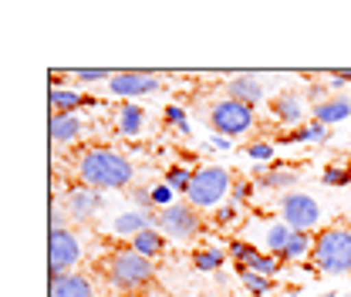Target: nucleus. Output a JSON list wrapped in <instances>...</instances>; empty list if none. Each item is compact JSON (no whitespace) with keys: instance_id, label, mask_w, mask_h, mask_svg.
I'll use <instances>...</instances> for the list:
<instances>
[{"instance_id":"nucleus-13","label":"nucleus","mask_w":351,"mask_h":297,"mask_svg":"<svg viewBox=\"0 0 351 297\" xmlns=\"http://www.w3.org/2000/svg\"><path fill=\"white\" fill-rule=\"evenodd\" d=\"M156 216L159 213L152 210H129V213H119L115 219H112V233L115 237H138V233H145V230H152L156 226Z\"/></svg>"},{"instance_id":"nucleus-17","label":"nucleus","mask_w":351,"mask_h":297,"mask_svg":"<svg viewBox=\"0 0 351 297\" xmlns=\"http://www.w3.org/2000/svg\"><path fill=\"white\" fill-rule=\"evenodd\" d=\"M311 112H314V122H321V126H331V122H348V119H351V98L338 95V98L314 102V105H311Z\"/></svg>"},{"instance_id":"nucleus-18","label":"nucleus","mask_w":351,"mask_h":297,"mask_svg":"<svg viewBox=\"0 0 351 297\" xmlns=\"http://www.w3.org/2000/svg\"><path fill=\"white\" fill-rule=\"evenodd\" d=\"M270 112H274V119H277L280 126H298V122L304 119V102H301V95L284 91V95H277V98L270 102Z\"/></svg>"},{"instance_id":"nucleus-5","label":"nucleus","mask_w":351,"mask_h":297,"mask_svg":"<svg viewBox=\"0 0 351 297\" xmlns=\"http://www.w3.org/2000/svg\"><path fill=\"white\" fill-rule=\"evenodd\" d=\"M254 105H243L237 98H219L210 105V128L223 135V139H237V135H247L254 128Z\"/></svg>"},{"instance_id":"nucleus-12","label":"nucleus","mask_w":351,"mask_h":297,"mask_svg":"<svg viewBox=\"0 0 351 297\" xmlns=\"http://www.w3.org/2000/svg\"><path fill=\"white\" fill-rule=\"evenodd\" d=\"M61 206L68 210V216L75 223H91L98 216V210H101V193L91 189V186H71L61 196Z\"/></svg>"},{"instance_id":"nucleus-4","label":"nucleus","mask_w":351,"mask_h":297,"mask_svg":"<svg viewBox=\"0 0 351 297\" xmlns=\"http://www.w3.org/2000/svg\"><path fill=\"white\" fill-rule=\"evenodd\" d=\"M233 189V176L223 166H199L193 169V182L186 189V203L196 210H210Z\"/></svg>"},{"instance_id":"nucleus-21","label":"nucleus","mask_w":351,"mask_h":297,"mask_svg":"<svg viewBox=\"0 0 351 297\" xmlns=\"http://www.w3.org/2000/svg\"><path fill=\"white\" fill-rule=\"evenodd\" d=\"M82 95L71 88H51V115H78Z\"/></svg>"},{"instance_id":"nucleus-25","label":"nucleus","mask_w":351,"mask_h":297,"mask_svg":"<svg viewBox=\"0 0 351 297\" xmlns=\"http://www.w3.org/2000/svg\"><path fill=\"white\" fill-rule=\"evenodd\" d=\"M189 182H193V172H189V169H182V166H173V169L166 172V186H169L173 193H182V196H186Z\"/></svg>"},{"instance_id":"nucleus-19","label":"nucleus","mask_w":351,"mask_h":297,"mask_svg":"<svg viewBox=\"0 0 351 297\" xmlns=\"http://www.w3.org/2000/svg\"><path fill=\"white\" fill-rule=\"evenodd\" d=\"M254 176H257V186L261 189H291V186H298V169H284V166H257L254 169Z\"/></svg>"},{"instance_id":"nucleus-8","label":"nucleus","mask_w":351,"mask_h":297,"mask_svg":"<svg viewBox=\"0 0 351 297\" xmlns=\"http://www.w3.org/2000/svg\"><path fill=\"white\" fill-rule=\"evenodd\" d=\"M82 260V240L75 230H51V240H47V263H51V277H61V274H71V267H78Z\"/></svg>"},{"instance_id":"nucleus-16","label":"nucleus","mask_w":351,"mask_h":297,"mask_svg":"<svg viewBox=\"0 0 351 297\" xmlns=\"http://www.w3.org/2000/svg\"><path fill=\"white\" fill-rule=\"evenodd\" d=\"M226 98H237L243 105H257L263 98V82L257 75H233L226 82Z\"/></svg>"},{"instance_id":"nucleus-14","label":"nucleus","mask_w":351,"mask_h":297,"mask_svg":"<svg viewBox=\"0 0 351 297\" xmlns=\"http://www.w3.org/2000/svg\"><path fill=\"white\" fill-rule=\"evenodd\" d=\"M51 297H95V284L85 274H61L51 277Z\"/></svg>"},{"instance_id":"nucleus-7","label":"nucleus","mask_w":351,"mask_h":297,"mask_svg":"<svg viewBox=\"0 0 351 297\" xmlns=\"http://www.w3.org/2000/svg\"><path fill=\"white\" fill-rule=\"evenodd\" d=\"M267 250L277 257L280 263H287V260H301V257L311 254V243H314V237L311 233H298V230H291L284 219L280 223H274L270 230H267Z\"/></svg>"},{"instance_id":"nucleus-30","label":"nucleus","mask_w":351,"mask_h":297,"mask_svg":"<svg viewBox=\"0 0 351 297\" xmlns=\"http://www.w3.org/2000/svg\"><path fill=\"white\" fill-rule=\"evenodd\" d=\"M237 219H240V206H237L233 200H230V203H223V206L217 210V216H213V223H217V226H233Z\"/></svg>"},{"instance_id":"nucleus-31","label":"nucleus","mask_w":351,"mask_h":297,"mask_svg":"<svg viewBox=\"0 0 351 297\" xmlns=\"http://www.w3.org/2000/svg\"><path fill=\"white\" fill-rule=\"evenodd\" d=\"M324 186H351V169L328 166V169H324Z\"/></svg>"},{"instance_id":"nucleus-27","label":"nucleus","mask_w":351,"mask_h":297,"mask_svg":"<svg viewBox=\"0 0 351 297\" xmlns=\"http://www.w3.org/2000/svg\"><path fill=\"white\" fill-rule=\"evenodd\" d=\"M115 71L108 68H82V71H71V78H78L82 85H95V82H108Z\"/></svg>"},{"instance_id":"nucleus-36","label":"nucleus","mask_w":351,"mask_h":297,"mask_svg":"<svg viewBox=\"0 0 351 297\" xmlns=\"http://www.w3.org/2000/svg\"><path fill=\"white\" fill-rule=\"evenodd\" d=\"M135 297H162V291H142V294H135Z\"/></svg>"},{"instance_id":"nucleus-23","label":"nucleus","mask_w":351,"mask_h":297,"mask_svg":"<svg viewBox=\"0 0 351 297\" xmlns=\"http://www.w3.org/2000/svg\"><path fill=\"white\" fill-rule=\"evenodd\" d=\"M132 250L142 254L145 260H152V257H159L162 250H166V237L152 226V230H145V233H138V237L132 240Z\"/></svg>"},{"instance_id":"nucleus-32","label":"nucleus","mask_w":351,"mask_h":297,"mask_svg":"<svg viewBox=\"0 0 351 297\" xmlns=\"http://www.w3.org/2000/svg\"><path fill=\"white\" fill-rule=\"evenodd\" d=\"M250 193H254V182H247V179H233V189H230V200H233L237 206H240V203H243V200H247Z\"/></svg>"},{"instance_id":"nucleus-29","label":"nucleus","mask_w":351,"mask_h":297,"mask_svg":"<svg viewBox=\"0 0 351 297\" xmlns=\"http://www.w3.org/2000/svg\"><path fill=\"white\" fill-rule=\"evenodd\" d=\"M166 122L176 126L179 135H189V122H186V112H182V105H166Z\"/></svg>"},{"instance_id":"nucleus-6","label":"nucleus","mask_w":351,"mask_h":297,"mask_svg":"<svg viewBox=\"0 0 351 297\" xmlns=\"http://www.w3.org/2000/svg\"><path fill=\"white\" fill-rule=\"evenodd\" d=\"M156 230L169 240H193L203 233V216L189 203H169L156 216Z\"/></svg>"},{"instance_id":"nucleus-3","label":"nucleus","mask_w":351,"mask_h":297,"mask_svg":"<svg viewBox=\"0 0 351 297\" xmlns=\"http://www.w3.org/2000/svg\"><path fill=\"white\" fill-rule=\"evenodd\" d=\"M311 263L321 274H351V226H324L314 233Z\"/></svg>"},{"instance_id":"nucleus-2","label":"nucleus","mask_w":351,"mask_h":297,"mask_svg":"<svg viewBox=\"0 0 351 297\" xmlns=\"http://www.w3.org/2000/svg\"><path fill=\"white\" fill-rule=\"evenodd\" d=\"M98 267H101V277L108 281V287L119 291V294L135 297L142 291H152V284H156L152 260H145L135 250H112Z\"/></svg>"},{"instance_id":"nucleus-28","label":"nucleus","mask_w":351,"mask_h":297,"mask_svg":"<svg viewBox=\"0 0 351 297\" xmlns=\"http://www.w3.org/2000/svg\"><path fill=\"white\" fill-rule=\"evenodd\" d=\"M129 196H132V203H135L138 210H152V206H156V193H152L149 186H132Z\"/></svg>"},{"instance_id":"nucleus-34","label":"nucleus","mask_w":351,"mask_h":297,"mask_svg":"<svg viewBox=\"0 0 351 297\" xmlns=\"http://www.w3.org/2000/svg\"><path fill=\"white\" fill-rule=\"evenodd\" d=\"M351 82V71H331V88L338 91L341 85H348Z\"/></svg>"},{"instance_id":"nucleus-35","label":"nucleus","mask_w":351,"mask_h":297,"mask_svg":"<svg viewBox=\"0 0 351 297\" xmlns=\"http://www.w3.org/2000/svg\"><path fill=\"white\" fill-rule=\"evenodd\" d=\"M213 145H217V149H230L233 142H230V139H223V135H217V139H213Z\"/></svg>"},{"instance_id":"nucleus-20","label":"nucleus","mask_w":351,"mask_h":297,"mask_svg":"<svg viewBox=\"0 0 351 297\" xmlns=\"http://www.w3.org/2000/svg\"><path fill=\"white\" fill-rule=\"evenodd\" d=\"M115 128H119L125 139L142 135V132H145V112H142V105H122V108H119V122H115Z\"/></svg>"},{"instance_id":"nucleus-22","label":"nucleus","mask_w":351,"mask_h":297,"mask_svg":"<svg viewBox=\"0 0 351 297\" xmlns=\"http://www.w3.org/2000/svg\"><path fill=\"white\" fill-rule=\"evenodd\" d=\"M298 142H328V126L311 122V126H301L298 132L277 135V145H298Z\"/></svg>"},{"instance_id":"nucleus-9","label":"nucleus","mask_w":351,"mask_h":297,"mask_svg":"<svg viewBox=\"0 0 351 297\" xmlns=\"http://www.w3.org/2000/svg\"><path fill=\"white\" fill-rule=\"evenodd\" d=\"M280 216H284V223H287L291 230L311 233V230L321 223V206H317V200L307 196V193H284V196H280Z\"/></svg>"},{"instance_id":"nucleus-33","label":"nucleus","mask_w":351,"mask_h":297,"mask_svg":"<svg viewBox=\"0 0 351 297\" xmlns=\"http://www.w3.org/2000/svg\"><path fill=\"white\" fill-rule=\"evenodd\" d=\"M247 156H250L254 163H263V159L274 156V145H270V142H254V145H247Z\"/></svg>"},{"instance_id":"nucleus-26","label":"nucleus","mask_w":351,"mask_h":297,"mask_svg":"<svg viewBox=\"0 0 351 297\" xmlns=\"http://www.w3.org/2000/svg\"><path fill=\"white\" fill-rule=\"evenodd\" d=\"M240 281H243V287L250 291V294H270L274 291V277H261V274H240Z\"/></svg>"},{"instance_id":"nucleus-1","label":"nucleus","mask_w":351,"mask_h":297,"mask_svg":"<svg viewBox=\"0 0 351 297\" xmlns=\"http://www.w3.org/2000/svg\"><path fill=\"white\" fill-rule=\"evenodd\" d=\"M75 176H78V186H91V189L105 193V189L132 186L135 166L125 152H115L108 145H85L75 156Z\"/></svg>"},{"instance_id":"nucleus-11","label":"nucleus","mask_w":351,"mask_h":297,"mask_svg":"<svg viewBox=\"0 0 351 297\" xmlns=\"http://www.w3.org/2000/svg\"><path fill=\"white\" fill-rule=\"evenodd\" d=\"M162 88V78L156 71H115L108 78V91L119 98H142Z\"/></svg>"},{"instance_id":"nucleus-37","label":"nucleus","mask_w":351,"mask_h":297,"mask_svg":"<svg viewBox=\"0 0 351 297\" xmlns=\"http://www.w3.org/2000/svg\"><path fill=\"white\" fill-rule=\"evenodd\" d=\"M321 297H335V294H321Z\"/></svg>"},{"instance_id":"nucleus-24","label":"nucleus","mask_w":351,"mask_h":297,"mask_svg":"<svg viewBox=\"0 0 351 297\" xmlns=\"http://www.w3.org/2000/svg\"><path fill=\"white\" fill-rule=\"evenodd\" d=\"M223 263H226V250H223V247H203V250L193 254V267L203 270V274H213Z\"/></svg>"},{"instance_id":"nucleus-15","label":"nucleus","mask_w":351,"mask_h":297,"mask_svg":"<svg viewBox=\"0 0 351 297\" xmlns=\"http://www.w3.org/2000/svg\"><path fill=\"white\" fill-rule=\"evenodd\" d=\"M85 135V126L78 115H51V142L54 145H78Z\"/></svg>"},{"instance_id":"nucleus-10","label":"nucleus","mask_w":351,"mask_h":297,"mask_svg":"<svg viewBox=\"0 0 351 297\" xmlns=\"http://www.w3.org/2000/svg\"><path fill=\"white\" fill-rule=\"evenodd\" d=\"M230 260H233V267H237V274H261V277H277L280 274V260L274 254H263L257 250L254 243H247V240H230Z\"/></svg>"}]
</instances>
